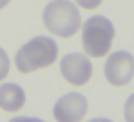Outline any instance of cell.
Wrapping results in <instances>:
<instances>
[{"instance_id":"obj_1","label":"cell","mask_w":134,"mask_h":122,"mask_svg":"<svg viewBox=\"0 0 134 122\" xmlns=\"http://www.w3.org/2000/svg\"><path fill=\"white\" fill-rule=\"evenodd\" d=\"M58 58V45L52 38L38 36L25 43L15 56L19 72L30 73L55 63Z\"/></svg>"},{"instance_id":"obj_5","label":"cell","mask_w":134,"mask_h":122,"mask_svg":"<svg viewBox=\"0 0 134 122\" xmlns=\"http://www.w3.org/2000/svg\"><path fill=\"white\" fill-rule=\"evenodd\" d=\"M61 73L71 85L82 86L92 76V63L82 53H68L61 60Z\"/></svg>"},{"instance_id":"obj_10","label":"cell","mask_w":134,"mask_h":122,"mask_svg":"<svg viewBox=\"0 0 134 122\" xmlns=\"http://www.w3.org/2000/svg\"><path fill=\"white\" fill-rule=\"evenodd\" d=\"M102 0H76V3L79 4L81 7L84 9H88V10H92V9H97V7L101 4Z\"/></svg>"},{"instance_id":"obj_4","label":"cell","mask_w":134,"mask_h":122,"mask_svg":"<svg viewBox=\"0 0 134 122\" xmlns=\"http://www.w3.org/2000/svg\"><path fill=\"white\" fill-rule=\"evenodd\" d=\"M107 81L113 86H124L134 78V56L127 50H118L108 56L104 66Z\"/></svg>"},{"instance_id":"obj_2","label":"cell","mask_w":134,"mask_h":122,"mask_svg":"<svg viewBox=\"0 0 134 122\" xmlns=\"http://www.w3.org/2000/svg\"><path fill=\"white\" fill-rule=\"evenodd\" d=\"M42 19L46 29L59 38H71L81 27L79 10L69 0H52L43 9Z\"/></svg>"},{"instance_id":"obj_9","label":"cell","mask_w":134,"mask_h":122,"mask_svg":"<svg viewBox=\"0 0 134 122\" xmlns=\"http://www.w3.org/2000/svg\"><path fill=\"white\" fill-rule=\"evenodd\" d=\"M124 118L127 122H134V93L125 101L124 105Z\"/></svg>"},{"instance_id":"obj_8","label":"cell","mask_w":134,"mask_h":122,"mask_svg":"<svg viewBox=\"0 0 134 122\" xmlns=\"http://www.w3.org/2000/svg\"><path fill=\"white\" fill-rule=\"evenodd\" d=\"M9 70H10L9 56H7L6 50L0 47V81H3V79L9 75Z\"/></svg>"},{"instance_id":"obj_7","label":"cell","mask_w":134,"mask_h":122,"mask_svg":"<svg viewBox=\"0 0 134 122\" xmlns=\"http://www.w3.org/2000/svg\"><path fill=\"white\" fill-rule=\"evenodd\" d=\"M26 93L16 83H3L0 86V108L6 112H18L25 106Z\"/></svg>"},{"instance_id":"obj_11","label":"cell","mask_w":134,"mask_h":122,"mask_svg":"<svg viewBox=\"0 0 134 122\" xmlns=\"http://www.w3.org/2000/svg\"><path fill=\"white\" fill-rule=\"evenodd\" d=\"M9 3H10V0H0V10L4 9V7H6Z\"/></svg>"},{"instance_id":"obj_6","label":"cell","mask_w":134,"mask_h":122,"mask_svg":"<svg viewBox=\"0 0 134 122\" xmlns=\"http://www.w3.org/2000/svg\"><path fill=\"white\" fill-rule=\"evenodd\" d=\"M88 111V102L82 93L69 92L64 95L53 106V116L59 122H78L84 119Z\"/></svg>"},{"instance_id":"obj_3","label":"cell","mask_w":134,"mask_h":122,"mask_svg":"<svg viewBox=\"0 0 134 122\" xmlns=\"http://www.w3.org/2000/svg\"><path fill=\"white\" fill-rule=\"evenodd\" d=\"M115 29L105 16H92L82 26V46L88 56L102 58L111 49Z\"/></svg>"}]
</instances>
